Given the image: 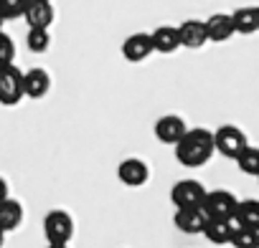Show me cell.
Wrapping results in <instances>:
<instances>
[{
    "label": "cell",
    "instance_id": "cell-1",
    "mask_svg": "<svg viewBox=\"0 0 259 248\" xmlns=\"http://www.w3.org/2000/svg\"><path fill=\"white\" fill-rule=\"evenodd\" d=\"M173 150H176V160H178L183 167H203V165L216 155L213 132H208V130H203V127L188 130V132L183 135V140H181Z\"/></svg>",
    "mask_w": 259,
    "mask_h": 248
},
{
    "label": "cell",
    "instance_id": "cell-2",
    "mask_svg": "<svg viewBox=\"0 0 259 248\" xmlns=\"http://www.w3.org/2000/svg\"><path fill=\"white\" fill-rule=\"evenodd\" d=\"M236 208H239V200L229 190H208L201 205L208 220H234Z\"/></svg>",
    "mask_w": 259,
    "mask_h": 248
},
{
    "label": "cell",
    "instance_id": "cell-3",
    "mask_svg": "<svg viewBox=\"0 0 259 248\" xmlns=\"http://www.w3.org/2000/svg\"><path fill=\"white\" fill-rule=\"evenodd\" d=\"M44 235L49 245H69L74 238V218L66 210H49L44 218Z\"/></svg>",
    "mask_w": 259,
    "mask_h": 248
},
{
    "label": "cell",
    "instance_id": "cell-4",
    "mask_svg": "<svg viewBox=\"0 0 259 248\" xmlns=\"http://www.w3.org/2000/svg\"><path fill=\"white\" fill-rule=\"evenodd\" d=\"M213 147H216L219 155H224L229 160H236L249 147V142H246V135L236 127V124H221V127L213 132Z\"/></svg>",
    "mask_w": 259,
    "mask_h": 248
},
{
    "label": "cell",
    "instance_id": "cell-5",
    "mask_svg": "<svg viewBox=\"0 0 259 248\" xmlns=\"http://www.w3.org/2000/svg\"><path fill=\"white\" fill-rule=\"evenodd\" d=\"M206 188L198 180H178L170 188V203L176 205V210H186V208H201L203 198H206Z\"/></svg>",
    "mask_w": 259,
    "mask_h": 248
},
{
    "label": "cell",
    "instance_id": "cell-6",
    "mask_svg": "<svg viewBox=\"0 0 259 248\" xmlns=\"http://www.w3.org/2000/svg\"><path fill=\"white\" fill-rule=\"evenodd\" d=\"M23 71L13 64L0 69V104L3 106H13L23 99Z\"/></svg>",
    "mask_w": 259,
    "mask_h": 248
},
{
    "label": "cell",
    "instance_id": "cell-7",
    "mask_svg": "<svg viewBox=\"0 0 259 248\" xmlns=\"http://www.w3.org/2000/svg\"><path fill=\"white\" fill-rule=\"evenodd\" d=\"M117 177L127 188H140V185H145L150 180V167L140 157H127V160H122L117 165Z\"/></svg>",
    "mask_w": 259,
    "mask_h": 248
},
{
    "label": "cell",
    "instance_id": "cell-8",
    "mask_svg": "<svg viewBox=\"0 0 259 248\" xmlns=\"http://www.w3.org/2000/svg\"><path fill=\"white\" fill-rule=\"evenodd\" d=\"M186 132H188V127H186L183 116H178V114H165V116H160L155 121V140L163 142V145H173L176 147L183 140Z\"/></svg>",
    "mask_w": 259,
    "mask_h": 248
},
{
    "label": "cell",
    "instance_id": "cell-9",
    "mask_svg": "<svg viewBox=\"0 0 259 248\" xmlns=\"http://www.w3.org/2000/svg\"><path fill=\"white\" fill-rule=\"evenodd\" d=\"M122 58L130 61V64H140L145 58H150L155 53L153 48V41H150V33H133L122 41Z\"/></svg>",
    "mask_w": 259,
    "mask_h": 248
},
{
    "label": "cell",
    "instance_id": "cell-10",
    "mask_svg": "<svg viewBox=\"0 0 259 248\" xmlns=\"http://www.w3.org/2000/svg\"><path fill=\"white\" fill-rule=\"evenodd\" d=\"M51 91V76L46 69L33 66L28 71H23V94L28 99H44Z\"/></svg>",
    "mask_w": 259,
    "mask_h": 248
},
{
    "label": "cell",
    "instance_id": "cell-11",
    "mask_svg": "<svg viewBox=\"0 0 259 248\" xmlns=\"http://www.w3.org/2000/svg\"><path fill=\"white\" fill-rule=\"evenodd\" d=\"M178 36H181V46L186 48H203L208 43V33H206V21L198 18H188L178 26Z\"/></svg>",
    "mask_w": 259,
    "mask_h": 248
},
{
    "label": "cell",
    "instance_id": "cell-12",
    "mask_svg": "<svg viewBox=\"0 0 259 248\" xmlns=\"http://www.w3.org/2000/svg\"><path fill=\"white\" fill-rule=\"evenodd\" d=\"M208 218L201 208H186V210H176L173 215V225L181 230V233H188V235H198L203 233Z\"/></svg>",
    "mask_w": 259,
    "mask_h": 248
},
{
    "label": "cell",
    "instance_id": "cell-13",
    "mask_svg": "<svg viewBox=\"0 0 259 248\" xmlns=\"http://www.w3.org/2000/svg\"><path fill=\"white\" fill-rule=\"evenodd\" d=\"M23 18H26L28 28H33V31H49L51 23H54V18H56L54 3H38V0H33Z\"/></svg>",
    "mask_w": 259,
    "mask_h": 248
},
{
    "label": "cell",
    "instance_id": "cell-14",
    "mask_svg": "<svg viewBox=\"0 0 259 248\" xmlns=\"http://www.w3.org/2000/svg\"><path fill=\"white\" fill-rule=\"evenodd\" d=\"M206 33H208V41L211 43H224L229 41L236 31H234V21H231V13H213L206 18Z\"/></svg>",
    "mask_w": 259,
    "mask_h": 248
},
{
    "label": "cell",
    "instance_id": "cell-15",
    "mask_svg": "<svg viewBox=\"0 0 259 248\" xmlns=\"http://www.w3.org/2000/svg\"><path fill=\"white\" fill-rule=\"evenodd\" d=\"M153 48L155 53H176L181 48V36H178V26H158L150 33Z\"/></svg>",
    "mask_w": 259,
    "mask_h": 248
},
{
    "label": "cell",
    "instance_id": "cell-16",
    "mask_svg": "<svg viewBox=\"0 0 259 248\" xmlns=\"http://www.w3.org/2000/svg\"><path fill=\"white\" fill-rule=\"evenodd\" d=\"M231 21H234V31L241 33V36H251L259 31V6H246V8H236L231 13Z\"/></svg>",
    "mask_w": 259,
    "mask_h": 248
},
{
    "label": "cell",
    "instance_id": "cell-17",
    "mask_svg": "<svg viewBox=\"0 0 259 248\" xmlns=\"http://www.w3.org/2000/svg\"><path fill=\"white\" fill-rule=\"evenodd\" d=\"M234 230H236L234 220H208L206 228H203V235L213 245H229L231 238H234Z\"/></svg>",
    "mask_w": 259,
    "mask_h": 248
},
{
    "label": "cell",
    "instance_id": "cell-18",
    "mask_svg": "<svg viewBox=\"0 0 259 248\" xmlns=\"http://www.w3.org/2000/svg\"><path fill=\"white\" fill-rule=\"evenodd\" d=\"M21 223H23V205H21L18 200L8 198V200L0 203V230L11 233V230H16Z\"/></svg>",
    "mask_w": 259,
    "mask_h": 248
},
{
    "label": "cell",
    "instance_id": "cell-19",
    "mask_svg": "<svg viewBox=\"0 0 259 248\" xmlns=\"http://www.w3.org/2000/svg\"><path fill=\"white\" fill-rule=\"evenodd\" d=\"M234 223L239 228H249L259 233V200H239Z\"/></svg>",
    "mask_w": 259,
    "mask_h": 248
},
{
    "label": "cell",
    "instance_id": "cell-20",
    "mask_svg": "<svg viewBox=\"0 0 259 248\" xmlns=\"http://www.w3.org/2000/svg\"><path fill=\"white\" fill-rule=\"evenodd\" d=\"M236 167L244 172V175H251V177H259V147H246L236 160Z\"/></svg>",
    "mask_w": 259,
    "mask_h": 248
},
{
    "label": "cell",
    "instance_id": "cell-21",
    "mask_svg": "<svg viewBox=\"0 0 259 248\" xmlns=\"http://www.w3.org/2000/svg\"><path fill=\"white\" fill-rule=\"evenodd\" d=\"M31 3L33 0H0V16H3V21L23 18Z\"/></svg>",
    "mask_w": 259,
    "mask_h": 248
},
{
    "label": "cell",
    "instance_id": "cell-22",
    "mask_svg": "<svg viewBox=\"0 0 259 248\" xmlns=\"http://www.w3.org/2000/svg\"><path fill=\"white\" fill-rule=\"evenodd\" d=\"M49 46H51V33L49 31H28V36H26V48L31 51V53H46L49 51Z\"/></svg>",
    "mask_w": 259,
    "mask_h": 248
},
{
    "label": "cell",
    "instance_id": "cell-23",
    "mask_svg": "<svg viewBox=\"0 0 259 248\" xmlns=\"http://www.w3.org/2000/svg\"><path fill=\"white\" fill-rule=\"evenodd\" d=\"M229 245H234V248H259V233H256V230H249V228H239V225H236L234 238H231V243H229Z\"/></svg>",
    "mask_w": 259,
    "mask_h": 248
},
{
    "label": "cell",
    "instance_id": "cell-24",
    "mask_svg": "<svg viewBox=\"0 0 259 248\" xmlns=\"http://www.w3.org/2000/svg\"><path fill=\"white\" fill-rule=\"evenodd\" d=\"M13 61H16V43L8 33L0 31V69L13 66Z\"/></svg>",
    "mask_w": 259,
    "mask_h": 248
},
{
    "label": "cell",
    "instance_id": "cell-25",
    "mask_svg": "<svg viewBox=\"0 0 259 248\" xmlns=\"http://www.w3.org/2000/svg\"><path fill=\"white\" fill-rule=\"evenodd\" d=\"M11 195H8V182L3 180V177H0V203H3V200H8Z\"/></svg>",
    "mask_w": 259,
    "mask_h": 248
},
{
    "label": "cell",
    "instance_id": "cell-26",
    "mask_svg": "<svg viewBox=\"0 0 259 248\" xmlns=\"http://www.w3.org/2000/svg\"><path fill=\"white\" fill-rule=\"evenodd\" d=\"M3 243H6V233L0 230V248H3Z\"/></svg>",
    "mask_w": 259,
    "mask_h": 248
},
{
    "label": "cell",
    "instance_id": "cell-27",
    "mask_svg": "<svg viewBox=\"0 0 259 248\" xmlns=\"http://www.w3.org/2000/svg\"><path fill=\"white\" fill-rule=\"evenodd\" d=\"M3 23H6V21H3V16H0V31H3Z\"/></svg>",
    "mask_w": 259,
    "mask_h": 248
},
{
    "label": "cell",
    "instance_id": "cell-28",
    "mask_svg": "<svg viewBox=\"0 0 259 248\" xmlns=\"http://www.w3.org/2000/svg\"><path fill=\"white\" fill-rule=\"evenodd\" d=\"M49 248H69V245H49Z\"/></svg>",
    "mask_w": 259,
    "mask_h": 248
},
{
    "label": "cell",
    "instance_id": "cell-29",
    "mask_svg": "<svg viewBox=\"0 0 259 248\" xmlns=\"http://www.w3.org/2000/svg\"><path fill=\"white\" fill-rule=\"evenodd\" d=\"M38 3H51V0H38Z\"/></svg>",
    "mask_w": 259,
    "mask_h": 248
},
{
    "label": "cell",
    "instance_id": "cell-30",
    "mask_svg": "<svg viewBox=\"0 0 259 248\" xmlns=\"http://www.w3.org/2000/svg\"><path fill=\"white\" fill-rule=\"evenodd\" d=\"M256 180H259V177H256Z\"/></svg>",
    "mask_w": 259,
    "mask_h": 248
}]
</instances>
